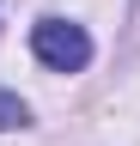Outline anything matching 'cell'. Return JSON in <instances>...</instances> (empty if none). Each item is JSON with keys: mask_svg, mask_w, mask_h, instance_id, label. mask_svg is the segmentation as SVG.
Listing matches in <instances>:
<instances>
[{"mask_svg": "<svg viewBox=\"0 0 140 146\" xmlns=\"http://www.w3.org/2000/svg\"><path fill=\"white\" fill-rule=\"evenodd\" d=\"M31 49L55 73H79L92 61V36H85V25H73V18H43V25L31 31Z\"/></svg>", "mask_w": 140, "mask_h": 146, "instance_id": "cell-1", "label": "cell"}, {"mask_svg": "<svg viewBox=\"0 0 140 146\" xmlns=\"http://www.w3.org/2000/svg\"><path fill=\"white\" fill-rule=\"evenodd\" d=\"M31 122V110H25V98H12L6 85H0V134H6V128H25Z\"/></svg>", "mask_w": 140, "mask_h": 146, "instance_id": "cell-2", "label": "cell"}]
</instances>
